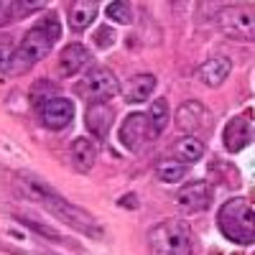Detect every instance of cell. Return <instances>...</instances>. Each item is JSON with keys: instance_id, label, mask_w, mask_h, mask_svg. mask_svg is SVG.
Here are the masks:
<instances>
[{"instance_id": "6da1fadb", "label": "cell", "mask_w": 255, "mask_h": 255, "mask_svg": "<svg viewBox=\"0 0 255 255\" xmlns=\"http://www.w3.org/2000/svg\"><path fill=\"white\" fill-rule=\"evenodd\" d=\"M61 38V23L56 13H46L38 23L23 36L20 46H15L13 54V64H10V74H23L41 59H46L49 51L54 49V44Z\"/></svg>"}, {"instance_id": "7a4b0ae2", "label": "cell", "mask_w": 255, "mask_h": 255, "mask_svg": "<svg viewBox=\"0 0 255 255\" xmlns=\"http://www.w3.org/2000/svg\"><path fill=\"white\" fill-rule=\"evenodd\" d=\"M217 227L220 232L238 243V245H253L255 243V227H253V199L250 197H232L227 199L217 212Z\"/></svg>"}, {"instance_id": "3957f363", "label": "cell", "mask_w": 255, "mask_h": 255, "mask_svg": "<svg viewBox=\"0 0 255 255\" xmlns=\"http://www.w3.org/2000/svg\"><path fill=\"white\" fill-rule=\"evenodd\" d=\"M148 250L151 255H191L194 253L191 227L179 217L153 225L148 230Z\"/></svg>"}, {"instance_id": "277c9868", "label": "cell", "mask_w": 255, "mask_h": 255, "mask_svg": "<svg viewBox=\"0 0 255 255\" xmlns=\"http://www.w3.org/2000/svg\"><path fill=\"white\" fill-rule=\"evenodd\" d=\"M74 92L87 105H108L120 92V79L110 69L97 67V69H90L87 74H82Z\"/></svg>"}, {"instance_id": "5b68a950", "label": "cell", "mask_w": 255, "mask_h": 255, "mask_svg": "<svg viewBox=\"0 0 255 255\" xmlns=\"http://www.w3.org/2000/svg\"><path fill=\"white\" fill-rule=\"evenodd\" d=\"M51 215H56L61 222H67L69 227H74L77 232H82V235H90V238H95V240H100L102 235H105V230L100 227V222L90 215V212H84V209H79L77 204H72V202H67L61 194L56 197V199H51L49 204H44Z\"/></svg>"}, {"instance_id": "8992f818", "label": "cell", "mask_w": 255, "mask_h": 255, "mask_svg": "<svg viewBox=\"0 0 255 255\" xmlns=\"http://www.w3.org/2000/svg\"><path fill=\"white\" fill-rule=\"evenodd\" d=\"M220 31L238 41H253L255 36V20L250 5H225L217 15Z\"/></svg>"}, {"instance_id": "52a82bcc", "label": "cell", "mask_w": 255, "mask_h": 255, "mask_svg": "<svg viewBox=\"0 0 255 255\" xmlns=\"http://www.w3.org/2000/svg\"><path fill=\"white\" fill-rule=\"evenodd\" d=\"M212 199H215V189H212L209 181H189L176 194V204L186 212V215H197V212L209 209Z\"/></svg>"}, {"instance_id": "ba28073f", "label": "cell", "mask_w": 255, "mask_h": 255, "mask_svg": "<svg viewBox=\"0 0 255 255\" xmlns=\"http://www.w3.org/2000/svg\"><path fill=\"white\" fill-rule=\"evenodd\" d=\"M212 125V115L207 110V105L197 102V100H189L184 102L181 108L176 110V128L186 135H194V133H202L204 128Z\"/></svg>"}, {"instance_id": "9c48e42d", "label": "cell", "mask_w": 255, "mask_h": 255, "mask_svg": "<svg viewBox=\"0 0 255 255\" xmlns=\"http://www.w3.org/2000/svg\"><path fill=\"white\" fill-rule=\"evenodd\" d=\"M253 143V120L245 115H235L230 118L222 133V145L227 153H240L243 148H248Z\"/></svg>"}, {"instance_id": "30bf717a", "label": "cell", "mask_w": 255, "mask_h": 255, "mask_svg": "<svg viewBox=\"0 0 255 255\" xmlns=\"http://www.w3.org/2000/svg\"><path fill=\"white\" fill-rule=\"evenodd\" d=\"M74 102L69 97H54L49 100L44 108H41V123H44V128H49V130H64V128H69V123L74 120Z\"/></svg>"}, {"instance_id": "8fae6325", "label": "cell", "mask_w": 255, "mask_h": 255, "mask_svg": "<svg viewBox=\"0 0 255 255\" xmlns=\"http://www.w3.org/2000/svg\"><path fill=\"white\" fill-rule=\"evenodd\" d=\"M148 140H151V135H148V120H145V115L143 113H130L123 120V125H120V143L130 153H138Z\"/></svg>"}, {"instance_id": "7c38bea8", "label": "cell", "mask_w": 255, "mask_h": 255, "mask_svg": "<svg viewBox=\"0 0 255 255\" xmlns=\"http://www.w3.org/2000/svg\"><path fill=\"white\" fill-rule=\"evenodd\" d=\"M113 123H115V110L110 108V105H90L87 113H84V125H87V130L97 140L108 138Z\"/></svg>"}, {"instance_id": "4fadbf2b", "label": "cell", "mask_w": 255, "mask_h": 255, "mask_svg": "<svg viewBox=\"0 0 255 255\" xmlns=\"http://www.w3.org/2000/svg\"><path fill=\"white\" fill-rule=\"evenodd\" d=\"M15 184H18V189L23 191L28 199H36V202H41V204H49L51 199L59 197V191H56L51 184H46L44 179H38V176H33V174H28V171H20V174L15 176Z\"/></svg>"}, {"instance_id": "5bb4252c", "label": "cell", "mask_w": 255, "mask_h": 255, "mask_svg": "<svg viewBox=\"0 0 255 255\" xmlns=\"http://www.w3.org/2000/svg\"><path fill=\"white\" fill-rule=\"evenodd\" d=\"M90 61H92V54H90L87 46L84 44H69L59 56V74L61 77H74L84 67H90Z\"/></svg>"}, {"instance_id": "9a60e30c", "label": "cell", "mask_w": 255, "mask_h": 255, "mask_svg": "<svg viewBox=\"0 0 255 255\" xmlns=\"http://www.w3.org/2000/svg\"><path fill=\"white\" fill-rule=\"evenodd\" d=\"M232 72V61L227 56H215V59H209L204 61L202 67L197 69V79L204 84V87H212V90H217L225 84V79L230 77Z\"/></svg>"}, {"instance_id": "2e32d148", "label": "cell", "mask_w": 255, "mask_h": 255, "mask_svg": "<svg viewBox=\"0 0 255 255\" xmlns=\"http://www.w3.org/2000/svg\"><path fill=\"white\" fill-rule=\"evenodd\" d=\"M69 161L74 166V171L79 174H87L92 171V166L97 161V145L90 140V138H74L72 145H69Z\"/></svg>"}, {"instance_id": "e0dca14e", "label": "cell", "mask_w": 255, "mask_h": 255, "mask_svg": "<svg viewBox=\"0 0 255 255\" xmlns=\"http://www.w3.org/2000/svg\"><path fill=\"white\" fill-rule=\"evenodd\" d=\"M153 92H156V77L153 74H135V77H130V82L125 84V95L123 97H125L128 105H140Z\"/></svg>"}, {"instance_id": "ac0fdd59", "label": "cell", "mask_w": 255, "mask_h": 255, "mask_svg": "<svg viewBox=\"0 0 255 255\" xmlns=\"http://www.w3.org/2000/svg\"><path fill=\"white\" fill-rule=\"evenodd\" d=\"M171 153H174V158L176 161H181V163H197L204 153H207V148H204V143L197 138V135H181L174 145H171Z\"/></svg>"}, {"instance_id": "d6986e66", "label": "cell", "mask_w": 255, "mask_h": 255, "mask_svg": "<svg viewBox=\"0 0 255 255\" xmlns=\"http://www.w3.org/2000/svg\"><path fill=\"white\" fill-rule=\"evenodd\" d=\"M100 13V3L95 0H79L69 8V28L72 31H84L95 23V18Z\"/></svg>"}, {"instance_id": "ffe728a7", "label": "cell", "mask_w": 255, "mask_h": 255, "mask_svg": "<svg viewBox=\"0 0 255 255\" xmlns=\"http://www.w3.org/2000/svg\"><path fill=\"white\" fill-rule=\"evenodd\" d=\"M168 100L166 97H158L151 102V108H148L145 113V120H148V135H151V140H156L168 125Z\"/></svg>"}, {"instance_id": "44dd1931", "label": "cell", "mask_w": 255, "mask_h": 255, "mask_svg": "<svg viewBox=\"0 0 255 255\" xmlns=\"http://www.w3.org/2000/svg\"><path fill=\"white\" fill-rule=\"evenodd\" d=\"M156 176L163 181V184H176L186 176V163L176 161V158H163L158 166H156Z\"/></svg>"}, {"instance_id": "7402d4cb", "label": "cell", "mask_w": 255, "mask_h": 255, "mask_svg": "<svg viewBox=\"0 0 255 255\" xmlns=\"http://www.w3.org/2000/svg\"><path fill=\"white\" fill-rule=\"evenodd\" d=\"M105 13H108V18H110V20H115V23H120V26L133 23V5H130V3H123V0L108 3Z\"/></svg>"}, {"instance_id": "603a6c76", "label": "cell", "mask_w": 255, "mask_h": 255, "mask_svg": "<svg viewBox=\"0 0 255 255\" xmlns=\"http://www.w3.org/2000/svg\"><path fill=\"white\" fill-rule=\"evenodd\" d=\"M13 54H15V44L8 33H0V77L10 74V64H13Z\"/></svg>"}, {"instance_id": "cb8c5ba5", "label": "cell", "mask_w": 255, "mask_h": 255, "mask_svg": "<svg viewBox=\"0 0 255 255\" xmlns=\"http://www.w3.org/2000/svg\"><path fill=\"white\" fill-rule=\"evenodd\" d=\"M46 90H54L51 82H36L33 87H31V102H33V108H44L49 100L56 97V95H51V92H46Z\"/></svg>"}, {"instance_id": "d4e9b609", "label": "cell", "mask_w": 255, "mask_h": 255, "mask_svg": "<svg viewBox=\"0 0 255 255\" xmlns=\"http://www.w3.org/2000/svg\"><path fill=\"white\" fill-rule=\"evenodd\" d=\"M18 222H23L26 227H31V230H36V232H44V238H49V240H61L59 232H56V230H51V227H46V225H38V222L26 220V217H20V215H18Z\"/></svg>"}, {"instance_id": "484cf974", "label": "cell", "mask_w": 255, "mask_h": 255, "mask_svg": "<svg viewBox=\"0 0 255 255\" xmlns=\"http://www.w3.org/2000/svg\"><path fill=\"white\" fill-rule=\"evenodd\" d=\"M38 8H44V3L41 0H33V3H13V18H23V15H28L31 10H38Z\"/></svg>"}, {"instance_id": "4316f807", "label": "cell", "mask_w": 255, "mask_h": 255, "mask_svg": "<svg viewBox=\"0 0 255 255\" xmlns=\"http://www.w3.org/2000/svg\"><path fill=\"white\" fill-rule=\"evenodd\" d=\"M113 41H115V33H113V28H110V26H102V28H100V33H95V44H97V46H102V49L113 46Z\"/></svg>"}, {"instance_id": "83f0119b", "label": "cell", "mask_w": 255, "mask_h": 255, "mask_svg": "<svg viewBox=\"0 0 255 255\" xmlns=\"http://www.w3.org/2000/svg\"><path fill=\"white\" fill-rule=\"evenodd\" d=\"M10 8H13V3H0V23H5V20L10 18V13H8Z\"/></svg>"}]
</instances>
